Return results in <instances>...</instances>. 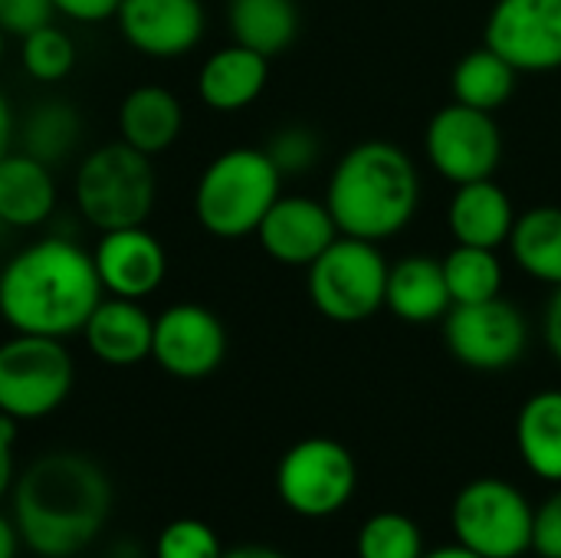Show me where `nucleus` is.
Returning <instances> with one entry per match:
<instances>
[{
  "instance_id": "1",
  "label": "nucleus",
  "mask_w": 561,
  "mask_h": 558,
  "mask_svg": "<svg viewBox=\"0 0 561 558\" xmlns=\"http://www.w3.org/2000/svg\"><path fill=\"white\" fill-rule=\"evenodd\" d=\"M10 493L20 543L39 558L85 553L112 513V483L105 470L76 451L36 457L13 480Z\"/></svg>"
},
{
  "instance_id": "2",
  "label": "nucleus",
  "mask_w": 561,
  "mask_h": 558,
  "mask_svg": "<svg viewBox=\"0 0 561 558\" xmlns=\"http://www.w3.org/2000/svg\"><path fill=\"white\" fill-rule=\"evenodd\" d=\"M92 253L66 237H43L0 270V316L13 332L69 339L102 303Z\"/></svg>"
},
{
  "instance_id": "3",
  "label": "nucleus",
  "mask_w": 561,
  "mask_h": 558,
  "mask_svg": "<svg viewBox=\"0 0 561 558\" xmlns=\"http://www.w3.org/2000/svg\"><path fill=\"white\" fill-rule=\"evenodd\" d=\"M421 204V174L411 155L391 141H362L332 168L325 207L339 234L381 243L401 234Z\"/></svg>"
},
{
  "instance_id": "4",
  "label": "nucleus",
  "mask_w": 561,
  "mask_h": 558,
  "mask_svg": "<svg viewBox=\"0 0 561 558\" xmlns=\"http://www.w3.org/2000/svg\"><path fill=\"white\" fill-rule=\"evenodd\" d=\"M279 187L283 174L266 148H230L204 168L194 187V217L207 234L240 240L256 234Z\"/></svg>"
},
{
  "instance_id": "5",
  "label": "nucleus",
  "mask_w": 561,
  "mask_h": 558,
  "mask_svg": "<svg viewBox=\"0 0 561 558\" xmlns=\"http://www.w3.org/2000/svg\"><path fill=\"white\" fill-rule=\"evenodd\" d=\"M158 201V174L148 155L125 141L89 151L76 168V207L99 234L145 227Z\"/></svg>"
},
{
  "instance_id": "6",
  "label": "nucleus",
  "mask_w": 561,
  "mask_h": 558,
  "mask_svg": "<svg viewBox=\"0 0 561 558\" xmlns=\"http://www.w3.org/2000/svg\"><path fill=\"white\" fill-rule=\"evenodd\" d=\"M388 260L371 240L339 237L309 270V299L329 322L355 326L385 309Z\"/></svg>"
},
{
  "instance_id": "7",
  "label": "nucleus",
  "mask_w": 561,
  "mask_h": 558,
  "mask_svg": "<svg viewBox=\"0 0 561 558\" xmlns=\"http://www.w3.org/2000/svg\"><path fill=\"white\" fill-rule=\"evenodd\" d=\"M76 385V365L62 339L13 332L0 345V414L39 421L59 411Z\"/></svg>"
},
{
  "instance_id": "8",
  "label": "nucleus",
  "mask_w": 561,
  "mask_h": 558,
  "mask_svg": "<svg viewBox=\"0 0 561 558\" xmlns=\"http://www.w3.org/2000/svg\"><path fill=\"white\" fill-rule=\"evenodd\" d=\"M533 520L536 510L526 493L500 477L467 483L450 506L457 543L483 558H523L533 553Z\"/></svg>"
},
{
  "instance_id": "9",
  "label": "nucleus",
  "mask_w": 561,
  "mask_h": 558,
  "mask_svg": "<svg viewBox=\"0 0 561 558\" xmlns=\"http://www.w3.org/2000/svg\"><path fill=\"white\" fill-rule=\"evenodd\" d=\"M355 487V457L332 437H306L293 444L276 467V493L302 520H329L342 513L352 503Z\"/></svg>"
},
{
  "instance_id": "10",
  "label": "nucleus",
  "mask_w": 561,
  "mask_h": 558,
  "mask_svg": "<svg viewBox=\"0 0 561 558\" xmlns=\"http://www.w3.org/2000/svg\"><path fill=\"white\" fill-rule=\"evenodd\" d=\"M427 161L450 184L493 178L503 161V135L493 112L450 102L434 112L424 132Z\"/></svg>"
},
{
  "instance_id": "11",
  "label": "nucleus",
  "mask_w": 561,
  "mask_h": 558,
  "mask_svg": "<svg viewBox=\"0 0 561 558\" xmlns=\"http://www.w3.org/2000/svg\"><path fill=\"white\" fill-rule=\"evenodd\" d=\"M447 352L473 372H503L526 355L529 322L503 296L470 306H450L444 316Z\"/></svg>"
},
{
  "instance_id": "12",
  "label": "nucleus",
  "mask_w": 561,
  "mask_h": 558,
  "mask_svg": "<svg viewBox=\"0 0 561 558\" xmlns=\"http://www.w3.org/2000/svg\"><path fill=\"white\" fill-rule=\"evenodd\" d=\"M483 43L519 76L561 69V0H496Z\"/></svg>"
},
{
  "instance_id": "13",
  "label": "nucleus",
  "mask_w": 561,
  "mask_h": 558,
  "mask_svg": "<svg viewBox=\"0 0 561 558\" xmlns=\"http://www.w3.org/2000/svg\"><path fill=\"white\" fill-rule=\"evenodd\" d=\"M151 358L161 372L181 382L214 375L227 358V329L207 306L178 303L154 319Z\"/></svg>"
},
{
  "instance_id": "14",
  "label": "nucleus",
  "mask_w": 561,
  "mask_h": 558,
  "mask_svg": "<svg viewBox=\"0 0 561 558\" xmlns=\"http://www.w3.org/2000/svg\"><path fill=\"white\" fill-rule=\"evenodd\" d=\"M115 23L141 56L178 59L201 43L207 16L201 0H122Z\"/></svg>"
},
{
  "instance_id": "15",
  "label": "nucleus",
  "mask_w": 561,
  "mask_h": 558,
  "mask_svg": "<svg viewBox=\"0 0 561 558\" xmlns=\"http://www.w3.org/2000/svg\"><path fill=\"white\" fill-rule=\"evenodd\" d=\"M256 237H260V247L266 250V257H273L276 263L309 266L342 234H339L335 217L325 207V201L302 197V194H289V197L279 194L276 204L260 220Z\"/></svg>"
},
{
  "instance_id": "16",
  "label": "nucleus",
  "mask_w": 561,
  "mask_h": 558,
  "mask_svg": "<svg viewBox=\"0 0 561 558\" xmlns=\"http://www.w3.org/2000/svg\"><path fill=\"white\" fill-rule=\"evenodd\" d=\"M92 263L108 296L138 299V303L151 296L168 273V253L161 240L145 227L105 230L92 250Z\"/></svg>"
},
{
  "instance_id": "17",
  "label": "nucleus",
  "mask_w": 561,
  "mask_h": 558,
  "mask_svg": "<svg viewBox=\"0 0 561 558\" xmlns=\"http://www.w3.org/2000/svg\"><path fill=\"white\" fill-rule=\"evenodd\" d=\"M85 349L112 368H128L151 358L154 319L138 299L108 296L102 299L82 326Z\"/></svg>"
},
{
  "instance_id": "18",
  "label": "nucleus",
  "mask_w": 561,
  "mask_h": 558,
  "mask_svg": "<svg viewBox=\"0 0 561 558\" xmlns=\"http://www.w3.org/2000/svg\"><path fill=\"white\" fill-rule=\"evenodd\" d=\"M270 79V59L256 49L230 43L210 53L197 72V95L214 112H240L253 105Z\"/></svg>"
},
{
  "instance_id": "19",
  "label": "nucleus",
  "mask_w": 561,
  "mask_h": 558,
  "mask_svg": "<svg viewBox=\"0 0 561 558\" xmlns=\"http://www.w3.org/2000/svg\"><path fill=\"white\" fill-rule=\"evenodd\" d=\"M513 224H516V207L493 178L457 184L447 207V227L457 243L500 250L503 243H510Z\"/></svg>"
},
{
  "instance_id": "20",
  "label": "nucleus",
  "mask_w": 561,
  "mask_h": 558,
  "mask_svg": "<svg viewBox=\"0 0 561 558\" xmlns=\"http://www.w3.org/2000/svg\"><path fill=\"white\" fill-rule=\"evenodd\" d=\"M454 299L444 276V260L411 253L388 266L385 309H391L401 322L427 326L450 312Z\"/></svg>"
},
{
  "instance_id": "21",
  "label": "nucleus",
  "mask_w": 561,
  "mask_h": 558,
  "mask_svg": "<svg viewBox=\"0 0 561 558\" xmlns=\"http://www.w3.org/2000/svg\"><path fill=\"white\" fill-rule=\"evenodd\" d=\"M53 207V168L26 151H7L0 158V224L10 230H33L49 220Z\"/></svg>"
},
{
  "instance_id": "22",
  "label": "nucleus",
  "mask_w": 561,
  "mask_h": 558,
  "mask_svg": "<svg viewBox=\"0 0 561 558\" xmlns=\"http://www.w3.org/2000/svg\"><path fill=\"white\" fill-rule=\"evenodd\" d=\"M184 128V109L164 86H138L118 105V141L154 158L168 151Z\"/></svg>"
},
{
  "instance_id": "23",
  "label": "nucleus",
  "mask_w": 561,
  "mask_h": 558,
  "mask_svg": "<svg viewBox=\"0 0 561 558\" xmlns=\"http://www.w3.org/2000/svg\"><path fill=\"white\" fill-rule=\"evenodd\" d=\"M516 447L526 470L546 483H561V391H536L516 418Z\"/></svg>"
},
{
  "instance_id": "24",
  "label": "nucleus",
  "mask_w": 561,
  "mask_h": 558,
  "mask_svg": "<svg viewBox=\"0 0 561 558\" xmlns=\"http://www.w3.org/2000/svg\"><path fill=\"white\" fill-rule=\"evenodd\" d=\"M296 0H227V26L233 43L273 59L299 36Z\"/></svg>"
},
{
  "instance_id": "25",
  "label": "nucleus",
  "mask_w": 561,
  "mask_h": 558,
  "mask_svg": "<svg viewBox=\"0 0 561 558\" xmlns=\"http://www.w3.org/2000/svg\"><path fill=\"white\" fill-rule=\"evenodd\" d=\"M510 250L516 266L546 283L561 286V207L556 204H539L529 207L526 214H516L513 234H510Z\"/></svg>"
},
{
  "instance_id": "26",
  "label": "nucleus",
  "mask_w": 561,
  "mask_h": 558,
  "mask_svg": "<svg viewBox=\"0 0 561 558\" xmlns=\"http://www.w3.org/2000/svg\"><path fill=\"white\" fill-rule=\"evenodd\" d=\"M82 145V115L66 99L36 102L20 125V151L56 168L76 155Z\"/></svg>"
},
{
  "instance_id": "27",
  "label": "nucleus",
  "mask_w": 561,
  "mask_h": 558,
  "mask_svg": "<svg viewBox=\"0 0 561 558\" xmlns=\"http://www.w3.org/2000/svg\"><path fill=\"white\" fill-rule=\"evenodd\" d=\"M516 82H519V72L483 43V46L470 49L454 66L450 92H454V102H463V105L483 109V112H496L513 99Z\"/></svg>"
},
{
  "instance_id": "28",
  "label": "nucleus",
  "mask_w": 561,
  "mask_h": 558,
  "mask_svg": "<svg viewBox=\"0 0 561 558\" xmlns=\"http://www.w3.org/2000/svg\"><path fill=\"white\" fill-rule=\"evenodd\" d=\"M444 276H447L454 306L486 303L503 293V263L496 250H486V247L457 243L444 257Z\"/></svg>"
},
{
  "instance_id": "29",
  "label": "nucleus",
  "mask_w": 561,
  "mask_h": 558,
  "mask_svg": "<svg viewBox=\"0 0 561 558\" xmlns=\"http://www.w3.org/2000/svg\"><path fill=\"white\" fill-rule=\"evenodd\" d=\"M355 553L358 558H421L424 536L411 516L385 510L365 520V526L358 529Z\"/></svg>"
},
{
  "instance_id": "30",
  "label": "nucleus",
  "mask_w": 561,
  "mask_h": 558,
  "mask_svg": "<svg viewBox=\"0 0 561 558\" xmlns=\"http://www.w3.org/2000/svg\"><path fill=\"white\" fill-rule=\"evenodd\" d=\"M20 59L36 82H59L76 66V43L66 30L46 23L20 39Z\"/></svg>"
},
{
  "instance_id": "31",
  "label": "nucleus",
  "mask_w": 561,
  "mask_h": 558,
  "mask_svg": "<svg viewBox=\"0 0 561 558\" xmlns=\"http://www.w3.org/2000/svg\"><path fill=\"white\" fill-rule=\"evenodd\" d=\"M154 558H224V546L207 523L181 516L161 529L154 543Z\"/></svg>"
},
{
  "instance_id": "32",
  "label": "nucleus",
  "mask_w": 561,
  "mask_h": 558,
  "mask_svg": "<svg viewBox=\"0 0 561 558\" xmlns=\"http://www.w3.org/2000/svg\"><path fill=\"white\" fill-rule=\"evenodd\" d=\"M266 155L273 158V164L279 168L283 178L289 174H306L319 164V155H322V141L312 128L306 125H286L279 128L270 145H266Z\"/></svg>"
},
{
  "instance_id": "33",
  "label": "nucleus",
  "mask_w": 561,
  "mask_h": 558,
  "mask_svg": "<svg viewBox=\"0 0 561 558\" xmlns=\"http://www.w3.org/2000/svg\"><path fill=\"white\" fill-rule=\"evenodd\" d=\"M53 16H56L53 0H0V30L16 39L53 23Z\"/></svg>"
},
{
  "instance_id": "34",
  "label": "nucleus",
  "mask_w": 561,
  "mask_h": 558,
  "mask_svg": "<svg viewBox=\"0 0 561 558\" xmlns=\"http://www.w3.org/2000/svg\"><path fill=\"white\" fill-rule=\"evenodd\" d=\"M533 553L539 558H561V490L536 510Z\"/></svg>"
},
{
  "instance_id": "35",
  "label": "nucleus",
  "mask_w": 561,
  "mask_h": 558,
  "mask_svg": "<svg viewBox=\"0 0 561 558\" xmlns=\"http://www.w3.org/2000/svg\"><path fill=\"white\" fill-rule=\"evenodd\" d=\"M56 13L76 23H102L112 20L122 7V0H53Z\"/></svg>"
},
{
  "instance_id": "36",
  "label": "nucleus",
  "mask_w": 561,
  "mask_h": 558,
  "mask_svg": "<svg viewBox=\"0 0 561 558\" xmlns=\"http://www.w3.org/2000/svg\"><path fill=\"white\" fill-rule=\"evenodd\" d=\"M13 444H16V421L0 414V500L13 490Z\"/></svg>"
},
{
  "instance_id": "37",
  "label": "nucleus",
  "mask_w": 561,
  "mask_h": 558,
  "mask_svg": "<svg viewBox=\"0 0 561 558\" xmlns=\"http://www.w3.org/2000/svg\"><path fill=\"white\" fill-rule=\"evenodd\" d=\"M542 335H546V345L549 352L561 362V286L556 289V296L549 299L546 306V319H542Z\"/></svg>"
},
{
  "instance_id": "38",
  "label": "nucleus",
  "mask_w": 561,
  "mask_h": 558,
  "mask_svg": "<svg viewBox=\"0 0 561 558\" xmlns=\"http://www.w3.org/2000/svg\"><path fill=\"white\" fill-rule=\"evenodd\" d=\"M13 135H16L13 105H10V99L0 92V158H3L7 151H13Z\"/></svg>"
},
{
  "instance_id": "39",
  "label": "nucleus",
  "mask_w": 561,
  "mask_h": 558,
  "mask_svg": "<svg viewBox=\"0 0 561 558\" xmlns=\"http://www.w3.org/2000/svg\"><path fill=\"white\" fill-rule=\"evenodd\" d=\"M20 549V533L13 526V520L0 516V558H16Z\"/></svg>"
},
{
  "instance_id": "40",
  "label": "nucleus",
  "mask_w": 561,
  "mask_h": 558,
  "mask_svg": "<svg viewBox=\"0 0 561 558\" xmlns=\"http://www.w3.org/2000/svg\"><path fill=\"white\" fill-rule=\"evenodd\" d=\"M224 558H289V556H283L279 549L260 546V543H247V546H233V549H224Z\"/></svg>"
},
{
  "instance_id": "41",
  "label": "nucleus",
  "mask_w": 561,
  "mask_h": 558,
  "mask_svg": "<svg viewBox=\"0 0 561 558\" xmlns=\"http://www.w3.org/2000/svg\"><path fill=\"white\" fill-rule=\"evenodd\" d=\"M421 558H483V556H477L473 549H467V546L454 543V546H440V549H431V553H424Z\"/></svg>"
},
{
  "instance_id": "42",
  "label": "nucleus",
  "mask_w": 561,
  "mask_h": 558,
  "mask_svg": "<svg viewBox=\"0 0 561 558\" xmlns=\"http://www.w3.org/2000/svg\"><path fill=\"white\" fill-rule=\"evenodd\" d=\"M3 46H7V33L0 30V62H3Z\"/></svg>"
}]
</instances>
